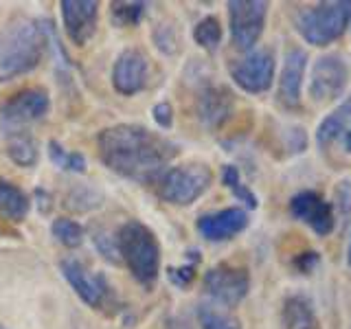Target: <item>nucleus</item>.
<instances>
[{"instance_id":"obj_32","label":"nucleus","mask_w":351,"mask_h":329,"mask_svg":"<svg viewBox=\"0 0 351 329\" xmlns=\"http://www.w3.org/2000/svg\"><path fill=\"white\" fill-rule=\"evenodd\" d=\"M316 263H318V252H303V255L296 259V266H299L303 274H310Z\"/></svg>"},{"instance_id":"obj_9","label":"nucleus","mask_w":351,"mask_h":329,"mask_svg":"<svg viewBox=\"0 0 351 329\" xmlns=\"http://www.w3.org/2000/svg\"><path fill=\"white\" fill-rule=\"evenodd\" d=\"M349 84L347 62L340 55H323L312 66L310 97L314 103H332L345 93Z\"/></svg>"},{"instance_id":"obj_1","label":"nucleus","mask_w":351,"mask_h":329,"mask_svg":"<svg viewBox=\"0 0 351 329\" xmlns=\"http://www.w3.org/2000/svg\"><path fill=\"white\" fill-rule=\"evenodd\" d=\"M97 156L110 171L128 180L156 184L178 156V147L145 125L117 123L97 134Z\"/></svg>"},{"instance_id":"obj_15","label":"nucleus","mask_w":351,"mask_h":329,"mask_svg":"<svg viewBox=\"0 0 351 329\" xmlns=\"http://www.w3.org/2000/svg\"><path fill=\"white\" fill-rule=\"evenodd\" d=\"M195 226L197 233L206 241H228L248 226V213L239 206H230L215 213L200 215Z\"/></svg>"},{"instance_id":"obj_34","label":"nucleus","mask_w":351,"mask_h":329,"mask_svg":"<svg viewBox=\"0 0 351 329\" xmlns=\"http://www.w3.org/2000/svg\"><path fill=\"white\" fill-rule=\"evenodd\" d=\"M340 143H343V149H345L347 154H351V125L347 127L345 134L340 136Z\"/></svg>"},{"instance_id":"obj_28","label":"nucleus","mask_w":351,"mask_h":329,"mask_svg":"<svg viewBox=\"0 0 351 329\" xmlns=\"http://www.w3.org/2000/svg\"><path fill=\"white\" fill-rule=\"evenodd\" d=\"M154 42H156L158 51H162L165 55H176L178 53V31H176L173 25H169V22H162V25L156 27V31H154Z\"/></svg>"},{"instance_id":"obj_35","label":"nucleus","mask_w":351,"mask_h":329,"mask_svg":"<svg viewBox=\"0 0 351 329\" xmlns=\"http://www.w3.org/2000/svg\"><path fill=\"white\" fill-rule=\"evenodd\" d=\"M347 266H351V237H349V244H347Z\"/></svg>"},{"instance_id":"obj_16","label":"nucleus","mask_w":351,"mask_h":329,"mask_svg":"<svg viewBox=\"0 0 351 329\" xmlns=\"http://www.w3.org/2000/svg\"><path fill=\"white\" fill-rule=\"evenodd\" d=\"M305 66H307V53L303 49L290 47L288 51H285L283 69H281V77H279V101L285 108H299L301 106Z\"/></svg>"},{"instance_id":"obj_3","label":"nucleus","mask_w":351,"mask_h":329,"mask_svg":"<svg viewBox=\"0 0 351 329\" xmlns=\"http://www.w3.org/2000/svg\"><path fill=\"white\" fill-rule=\"evenodd\" d=\"M114 244L119 259L128 266L132 277L145 288L156 283L160 272V244L147 224L138 219H128L119 228Z\"/></svg>"},{"instance_id":"obj_19","label":"nucleus","mask_w":351,"mask_h":329,"mask_svg":"<svg viewBox=\"0 0 351 329\" xmlns=\"http://www.w3.org/2000/svg\"><path fill=\"white\" fill-rule=\"evenodd\" d=\"M351 125V97L347 101H343L338 108H334V112H329L321 125L316 130V143L321 149H327L329 145H334L340 136L345 134L347 127Z\"/></svg>"},{"instance_id":"obj_31","label":"nucleus","mask_w":351,"mask_h":329,"mask_svg":"<svg viewBox=\"0 0 351 329\" xmlns=\"http://www.w3.org/2000/svg\"><path fill=\"white\" fill-rule=\"evenodd\" d=\"M152 117L158 123V127H162V130H169L173 125V108L167 101H160V103L154 106Z\"/></svg>"},{"instance_id":"obj_8","label":"nucleus","mask_w":351,"mask_h":329,"mask_svg":"<svg viewBox=\"0 0 351 329\" xmlns=\"http://www.w3.org/2000/svg\"><path fill=\"white\" fill-rule=\"evenodd\" d=\"M250 290V274L246 268L219 263L204 274V292L224 307H235L246 299Z\"/></svg>"},{"instance_id":"obj_20","label":"nucleus","mask_w":351,"mask_h":329,"mask_svg":"<svg viewBox=\"0 0 351 329\" xmlns=\"http://www.w3.org/2000/svg\"><path fill=\"white\" fill-rule=\"evenodd\" d=\"M7 156L18 167H36L40 160V145L36 136L27 130L7 132Z\"/></svg>"},{"instance_id":"obj_23","label":"nucleus","mask_w":351,"mask_h":329,"mask_svg":"<svg viewBox=\"0 0 351 329\" xmlns=\"http://www.w3.org/2000/svg\"><path fill=\"white\" fill-rule=\"evenodd\" d=\"M49 158L58 169L71 171V173H84L86 171V156L80 151H69L58 141H49Z\"/></svg>"},{"instance_id":"obj_24","label":"nucleus","mask_w":351,"mask_h":329,"mask_svg":"<svg viewBox=\"0 0 351 329\" xmlns=\"http://www.w3.org/2000/svg\"><path fill=\"white\" fill-rule=\"evenodd\" d=\"M53 237L66 248H80L84 244V226L71 217H58L51 226Z\"/></svg>"},{"instance_id":"obj_29","label":"nucleus","mask_w":351,"mask_h":329,"mask_svg":"<svg viewBox=\"0 0 351 329\" xmlns=\"http://www.w3.org/2000/svg\"><path fill=\"white\" fill-rule=\"evenodd\" d=\"M169 279L173 285H178V288L191 285V281L195 279V263H184V266H180V268H171Z\"/></svg>"},{"instance_id":"obj_25","label":"nucleus","mask_w":351,"mask_h":329,"mask_svg":"<svg viewBox=\"0 0 351 329\" xmlns=\"http://www.w3.org/2000/svg\"><path fill=\"white\" fill-rule=\"evenodd\" d=\"M193 40L200 44L202 49L213 53L219 47V42H222V25H219V20L215 16L202 18L193 29Z\"/></svg>"},{"instance_id":"obj_7","label":"nucleus","mask_w":351,"mask_h":329,"mask_svg":"<svg viewBox=\"0 0 351 329\" xmlns=\"http://www.w3.org/2000/svg\"><path fill=\"white\" fill-rule=\"evenodd\" d=\"M51 110V97L47 88L29 86L14 93L0 108V119H3L5 132L25 130V125L42 121Z\"/></svg>"},{"instance_id":"obj_17","label":"nucleus","mask_w":351,"mask_h":329,"mask_svg":"<svg viewBox=\"0 0 351 329\" xmlns=\"http://www.w3.org/2000/svg\"><path fill=\"white\" fill-rule=\"evenodd\" d=\"M195 112L197 119L206 127H219L233 112V95L228 88L208 84L204 86L195 99Z\"/></svg>"},{"instance_id":"obj_14","label":"nucleus","mask_w":351,"mask_h":329,"mask_svg":"<svg viewBox=\"0 0 351 329\" xmlns=\"http://www.w3.org/2000/svg\"><path fill=\"white\" fill-rule=\"evenodd\" d=\"M290 213L305 226H310L316 235H329L336 224V211L321 193L316 191H299L290 200Z\"/></svg>"},{"instance_id":"obj_36","label":"nucleus","mask_w":351,"mask_h":329,"mask_svg":"<svg viewBox=\"0 0 351 329\" xmlns=\"http://www.w3.org/2000/svg\"><path fill=\"white\" fill-rule=\"evenodd\" d=\"M0 329H5V327H3V325H0Z\"/></svg>"},{"instance_id":"obj_11","label":"nucleus","mask_w":351,"mask_h":329,"mask_svg":"<svg viewBox=\"0 0 351 329\" xmlns=\"http://www.w3.org/2000/svg\"><path fill=\"white\" fill-rule=\"evenodd\" d=\"M230 77L244 93L261 95L274 82V55L270 49H257L230 66Z\"/></svg>"},{"instance_id":"obj_27","label":"nucleus","mask_w":351,"mask_h":329,"mask_svg":"<svg viewBox=\"0 0 351 329\" xmlns=\"http://www.w3.org/2000/svg\"><path fill=\"white\" fill-rule=\"evenodd\" d=\"M197 323H200V329H239L237 318L226 312H219L211 305L197 307Z\"/></svg>"},{"instance_id":"obj_6","label":"nucleus","mask_w":351,"mask_h":329,"mask_svg":"<svg viewBox=\"0 0 351 329\" xmlns=\"http://www.w3.org/2000/svg\"><path fill=\"white\" fill-rule=\"evenodd\" d=\"M226 9L230 40L239 51H252L263 29H266L268 3H263V0H230Z\"/></svg>"},{"instance_id":"obj_22","label":"nucleus","mask_w":351,"mask_h":329,"mask_svg":"<svg viewBox=\"0 0 351 329\" xmlns=\"http://www.w3.org/2000/svg\"><path fill=\"white\" fill-rule=\"evenodd\" d=\"M147 3H128V0H119V3L110 5V20L119 29L136 27L145 16Z\"/></svg>"},{"instance_id":"obj_12","label":"nucleus","mask_w":351,"mask_h":329,"mask_svg":"<svg viewBox=\"0 0 351 329\" xmlns=\"http://www.w3.org/2000/svg\"><path fill=\"white\" fill-rule=\"evenodd\" d=\"M149 77V60L141 49H125L112 66V86L119 95L134 97L145 90Z\"/></svg>"},{"instance_id":"obj_30","label":"nucleus","mask_w":351,"mask_h":329,"mask_svg":"<svg viewBox=\"0 0 351 329\" xmlns=\"http://www.w3.org/2000/svg\"><path fill=\"white\" fill-rule=\"evenodd\" d=\"M336 208H340V215H343V217H349V213H351V182L349 180L340 182V186H338L334 211H336Z\"/></svg>"},{"instance_id":"obj_33","label":"nucleus","mask_w":351,"mask_h":329,"mask_svg":"<svg viewBox=\"0 0 351 329\" xmlns=\"http://www.w3.org/2000/svg\"><path fill=\"white\" fill-rule=\"evenodd\" d=\"M36 197H38V202H40V213H49L51 211V195L49 193H44V189H36Z\"/></svg>"},{"instance_id":"obj_21","label":"nucleus","mask_w":351,"mask_h":329,"mask_svg":"<svg viewBox=\"0 0 351 329\" xmlns=\"http://www.w3.org/2000/svg\"><path fill=\"white\" fill-rule=\"evenodd\" d=\"M29 206H31L29 195L22 191L18 184L9 180H0V213L7 219L20 222V219L27 217Z\"/></svg>"},{"instance_id":"obj_2","label":"nucleus","mask_w":351,"mask_h":329,"mask_svg":"<svg viewBox=\"0 0 351 329\" xmlns=\"http://www.w3.org/2000/svg\"><path fill=\"white\" fill-rule=\"evenodd\" d=\"M49 27L36 18H16L0 38V84L36 71L49 51Z\"/></svg>"},{"instance_id":"obj_5","label":"nucleus","mask_w":351,"mask_h":329,"mask_svg":"<svg viewBox=\"0 0 351 329\" xmlns=\"http://www.w3.org/2000/svg\"><path fill=\"white\" fill-rule=\"evenodd\" d=\"M351 27V3H321L301 11L296 31L312 47H327Z\"/></svg>"},{"instance_id":"obj_4","label":"nucleus","mask_w":351,"mask_h":329,"mask_svg":"<svg viewBox=\"0 0 351 329\" xmlns=\"http://www.w3.org/2000/svg\"><path fill=\"white\" fill-rule=\"evenodd\" d=\"M213 184V171L204 162H184L169 167L156 182V193L162 202L173 206H189Z\"/></svg>"},{"instance_id":"obj_13","label":"nucleus","mask_w":351,"mask_h":329,"mask_svg":"<svg viewBox=\"0 0 351 329\" xmlns=\"http://www.w3.org/2000/svg\"><path fill=\"white\" fill-rule=\"evenodd\" d=\"M64 31L75 47H86L95 38L99 25V3L95 0H62Z\"/></svg>"},{"instance_id":"obj_18","label":"nucleus","mask_w":351,"mask_h":329,"mask_svg":"<svg viewBox=\"0 0 351 329\" xmlns=\"http://www.w3.org/2000/svg\"><path fill=\"white\" fill-rule=\"evenodd\" d=\"M281 329H321L310 299L303 294H292L281 307Z\"/></svg>"},{"instance_id":"obj_26","label":"nucleus","mask_w":351,"mask_h":329,"mask_svg":"<svg viewBox=\"0 0 351 329\" xmlns=\"http://www.w3.org/2000/svg\"><path fill=\"white\" fill-rule=\"evenodd\" d=\"M222 182L228 186L230 191H233V195L239 202H244L248 208H257V195L252 193L244 182H241L235 164H224L222 167Z\"/></svg>"},{"instance_id":"obj_10","label":"nucleus","mask_w":351,"mask_h":329,"mask_svg":"<svg viewBox=\"0 0 351 329\" xmlns=\"http://www.w3.org/2000/svg\"><path fill=\"white\" fill-rule=\"evenodd\" d=\"M60 270L64 274V279L69 281V285L75 290V294L80 296L88 307L99 310V307L106 305L108 296H110V283L106 279V274L90 270L77 257L62 259Z\"/></svg>"}]
</instances>
